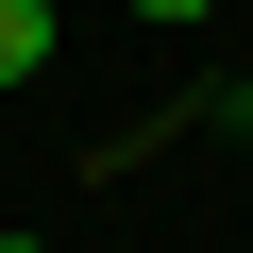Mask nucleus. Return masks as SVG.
Instances as JSON below:
<instances>
[{
    "mask_svg": "<svg viewBox=\"0 0 253 253\" xmlns=\"http://www.w3.org/2000/svg\"><path fill=\"white\" fill-rule=\"evenodd\" d=\"M51 68V0H0V84H34Z\"/></svg>",
    "mask_w": 253,
    "mask_h": 253,
    "instance_id": "nucleus-1",
    "label": "nucleus"
},
{
    "mask_svg": "<svg viewBox=\"0 0 253 253\" xmlns=\"http://www.w3.org/2000/svg\"><path fill=\"white\" fill-rule=\"evenodd\" d=\"M135 17H219V0H135Z\"/></svg>",
    "mask_w": 253,
    "mask_h": 253,
    "instance_id": "nucleus-2",
    "label": "nucleus"
},
{
    "mask_svg": "<svg viewBox=\"0 0 253 253\" xmlns=\"http://www.w3.org/2000/svg\"><path fill=\"white\" fill-rule=\"evenodd\" d=\"M0 253H51V236H0Z\"/></svg>",
    "mask_w": 253,
    "mask_h": 253,
    "instance_id": "nucleus-3",
    "label": "nucleus"
},
{
    "mask_svg": "<svg viewBox=\"0 0 253 253\" xmlns=\"http://www.w3.org/2000/svg\"><path fill=\"white\" fill-rule=\"evenodd\" d=\"M236 118H253V84H236Z\"/></svg>",
    "mask_w": 253,
    "mask_h": 253,
    "instance_id": "nucleus-4",
    "label": "nucleus"
}]
</instances>
